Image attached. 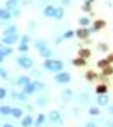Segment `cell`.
Listing matches in <instances>:
<instances>
[{
    "label": "cell",
    "mask_w": 113,
    "mask_h": 127,
    "mask_svg": "<svg viewBox=\"0 0 113 127\" xmlns=\"http://www.w3.org/2000/svg\"><path fill=\"white\" fill-rule=\"evenodd\" d=\"M44 67L46 69L53 72L61 71L63 69V63L61 61H52V60H47L44 63Z\"/></svg>",
    "instance_id": "cell-1"
},
{
    "label": "cell",
    "mask_w": 113,
    "mask_h": 127,
    "mask_svg": "<svg viewBox=\"0 0 113 127\" xmlns=\"http://www.w3.org/2000/svg\"><path fill=\"white\" fill-rule=\"evenodd\" d=\"M18 64L21 67H23L24 69H29V68L33 67L34 62L31 59H29V57L23 56V57H19L18 59Z\"/></svg>",
    "instance_id": "cell-2"
},
{
    "label": "cell",
    "mask_w": 113,
    "mask_h": 127,
    "mask_svg": "<svg viewBox=\"0 0 113 127\" xmlns=\"http://www.w3.org/2000/svg\"><path fill=\"white\" fill-rule=\"evenodd\" d=\"M56 79L61 83H66V82L70 81V75H69L68 73H66V72L59 73L58 75L56 76Z\"/></svg>",
    "instance_id": "cell-3"
},
{
    "label": "cell",
    "mask_w": 113,
    "mask_h": 127,
    "mask_svg": "<svg viewBox=\"0 0 113 127\" xmlns=\"http://www.w3.org/2000/svg\"><path fill=\"white\" fill-rule=\"evenodd\" d=\"M17 40H18V35L16 34V33H14V34H10V35L5 36V38L2 40V43L6 44V45H10V44L16 43Z\"/></svg>",
    "instance_id": "cell-4"
},
{
    "label": "cell",
    "mask_w": 113,
    "mask_h": 127,
    "mask_svg": "<svg viewBox=\"0 0 113 127\" xmlns=\"http://www.w3.org/2000/svg\"><path fill=\"white\" fill-rule=\"evenodd\" d=\"M75 34H77V36L80 39H86L89 35V30L86 29V28H80L77 30Z\"/></svg>",
    "instance_id": "cell-5"
},
{
    "label": "cell",
    "mask_w": 113,
    "mask_h": 127,
    "mask_svg": "<svg viewBox=\"0 0 113 127\" xmlns=\"http://www.w3.org/2000/svg\"><path fill=\"white\" fill-rule=\"evenodd\" d=\"M55 13H56V8L53 6H51V5H48V6H46L44 9V15L46 17H53V16H55Z\"/></svg>",
    "instance_id": "cell-6"
},
{
    "label": "cell",
    "mask_w": 113,
    "mask_h": 127,
    "mask_svg": "<svg viewBox=\"0 0 113 127\" xmlns=\"http://www.w3.org/2000/svg\"><path fill=\"white\" fill-rule=\"evenodd\" d=\"M40 54L45 59H49L51 55V51L46 47H40Z\"/></svg>",
    "instance_id": "cell-7"
},
{
    "label": "cell",
    "mask_w": 113,
    "mask_h": 127,
    "mask_svg": "<svg viewBox=\"0 0 113 127\" xmlns=\"http://www.w3.org/2000/svg\"><path fill=\"white\" fill-rule=\"evenodd\" d=\"M48 118H49L50 121H53V122H56L60 119V113L58 112V110H51L48 115Z\"/></svg>",
    "instance_id": "cell-8"
},
{
    "label": "cell",
    "mask_w": 113,
    "mask_h": 127,
    "mask_svg": "<svg viewBox=\"0 0 113 127\" xmlns=\"http://www.w3.org/2000/svg\"><path fill=\"white\" fill-rule=\"evenodd\" d=\"M108 101H109V97L107 96V95H101V96L98 98V103L100 105H102V106L106 105L108 103Z\"/></svg>",
    "instance_id": "cell-9"
},
{
    "label": "cell",
    "mask_w": 113,
    "mask_h": 127,
    "mask_svg": "<svg viewBox=\"0 0 113 127\" xmlns=\"http://www.w3.org/2000/svg\"><path fill=\"white\" fill-rule=\"evenodd\" d=\"M107 91H108V89H107V87L105 86V84H100V86H98V87H96V89H95L96 94H100V95L106 94Z\"/></svg>",
    "instance_id": "cell-10"
},
{
    "label": "cell",
    "mask_w": 113,
    "mask_h": 127,
    "mask_svg": "<svg viewBox=\"0 0 113 127\" xmlns=\"http://www.w3.org/2000/svg\"><path fill=\"white\" fill-rule=\"evenodd\" d=\"M29 83H30L29 78L26 77V76H22V77H20L18 79V84L19 86H27V84H29Z\"/></svg>",
    "instance_id": "cell-11"
},
{
    "label": "cell",
    "mask_w": 113,
    "mask_h": 127,
    "mask_svg": "<svg viewBox=\"0 0 113 127\" xmlns=\"http://www.w3.org/2000/svg\"><path fill=\"white\" fill-rule=\"evenodd\" d=\"M56 19L58 20H61L63 17H64V9L62 7H58L56 8V13H55V16H53Z\"/></svg>",
    "instance_id": "cell-12"
},
{
    "label": "cell",
    "mask_w": 113,
    "mask_h": 127,
    "mask_svg": "<svg viewBox=\"0 0 113 127\" xmlns=\"http://www.w3.org/2000/svg\"><path fill=\"white\" fill-rule=\"evenodd\" d=\"M31 123H33V118H31L30 116H26L22 121V126L23 127H29L31 125Z\"/></svg>",
    "instance_id": "cell-13"
},
{
    "label": "cell",
    "mask_w": 113,
    "mask_h": 127,
    "mask_svg": "<svg viewBox=\"0 0 113 127\" xmlns=\"http://www.w3.org/2000/svg\"><path fill=\"white\" fill-rule=\"evenodd\" d=\"M72 64L74 66H77V67H81V66H85L86 65V61H85V59L80 57V59H74L72 61Z\"/></svg>",
    "instance_id": "cell-14"
},
{
    "label": "cell",
    "mask_w": 113,
    "mask_h": 127,
    "mask_svg": "<svg viewBox=\"0 0 113 127\" xmlns=\"http://www.w3.org/2000/svg\"><path fill=\"white\" fill-rule=\"evenodd\" d=\"M105 25H106V22L104 20H96L95 22L93 23L94 29H101V28H103Z\"/></svg>",
    "instance_id": "cell-15"
},
{
    "label": "cell",
    "mask_w": 113,
    "mask_h": 127,
    "mask_svg": "<svg viewBox=\"0 0 113 127\" xmlns=\"http://www.w3.org/2000/svg\"><path fill=\"white\" fill-rule=\"evenodd\" d=\"M79 55L82 57V59H87L90 56V50L89 49H81L79 51Z\"/></svg>",
    "instance_id": "cell-16"
},
{
    "label": "cell",
    "mask_w": 113,
    "mask_h": 127,
    "mask_svg": "<svg viewBox=\"0 0 113 127\" xmlns=\"http://www.w3.org/2000/svg\"><path fill=\"white\" fill-rule=\"evenodd\" d=\"M10 52H12V49L10 48H1V51H0V57H1V59H0V61H3V59H4V56H6L7 54H9Z\"/></svg>",
    "instance_id": "cell-17"
},
{
    "label": "cell",
    "mask_w": 113,
    "mask_h": 127,
    "mask_svg": "<svg viewBox=\"0 0 113 127\" xmlns=\"http://www.w3.org/2000/svg\"><path fill=\"white\" fill-rule=\"evenodd\" d=\"M35 87H34V84L33 83H29V84H27V86H25V89H24V92H25V94H27V95H31L34 93V91H35Z\"/></svg>",
    "instance_id": "cell-18"
},
{
    "label": "cell",
    "mask_w": 113,
    "mask_h": 127,
    "mask_svg": "<svg viewBox=\"0 0 113 127\" xmlns=\"http://www.w3.org/2000/svg\"><path fill=\"white\" fill-rule=\"evenodd\" d=\"M0 17H1L2 20H8L10 18V15H9V13L7 12V10L2 8L1 10H0Z\"/></svg>",
    "instance_id": "cell-19"
},
{
    "label": "cell",
    "mask_w": 113,
    "mask_h": 127,
    "mask_svg": "<svg viewBox=\"0 0 113 127\" xmlns=\"http://www.w3.org/2000/svg\"><path fill=\"white\" fill-rule=\"evenodd\" d=\"M0 110H1L2 115H9V114H12L13 108H10L9 106H1Z\"/></svg>",
    "instance_id": "cell-20"
},
{
    "label": "cell",
    "mask_w": 113,
    "mask_h": 127,
    "mask_svg": "<svg viewBox=\"0 0 113 127\" xmlns=\"http://www.w3.org/2000/svg\"><path fill=\"white\" fill-rule=\"evenodd\" d=\"M12 115L15 118H19V117H21V115H22V110H21L20 108H18V107H15V108H13Z\"/></svg>",
    "instance_id": "cell-21"
},
{
    "label": "cell",
    "mask_w": 113,
    "mask_h": 127,
    "mask_svg": "<svg viewBox=\"0 0 113 127\" xmlns=\"http://www.w3.org/2000/svg\"><path fill=\"white\" fill-rule=\"evenodd\" d=\"M44 119H45V116L43 115V114H40L39 117H38V119H37V121H36V123H35V126H36V127H39V126L43 123Z\"/></svg>",
    "instance_id": "cell-22"
},
{
    "label": "cell",
    "mask_w": 113,
    "mask_h": 127,
    "mask_svg": "<svg viewBox=\"0 0 113 127\" xmlns=\"http://www.w3.org/2000/svg\"><path fill=\"white\" fill-rule=\"evenodd\" d=\"M109 61L108 60H101L99 63H98V66L100 67V68H102V69H104V68H106V67H108L109 66Z\"/></svg>",
    "instance_id": "cell-23"
},
{
    "label": "cell",
    "mask_w": 113,
    "mask_h": 127,
    "mask_svg": "<svg viewBox=\"0 0 113 127\" xmlns=\"http://www.w3.org/2000/svg\"><path fill=\"white\" fill-rule=\"evenodd\" d=\"M16 30H17V28H16V26H10V27H8L6 30L4 31V34H6V35L14 34V33L16 32Z\"/></svg>",
    "instance_id": "cell-24"
},
{
    "label": "cell",
    "mask_w": 113,
    "mask_h": 127,
    "mask_svg": "<svg viewBox=\"0 0 113 127\" xmlns=\"http://www.w3.org/2000/svg\"><path fill=\"white\" fill-rule=\"evenodd\" d=\"M112 73H113V68H112L111 66H108V67L104 68V70H103V75H111Z\"/></svg>",
    "instance_id": "cell-25"
},
{
    "label": "cell",
    "mask_w": 113,
    "mask_h": 127,
    "mask_svg": "<svg viewBox=\"0 0 113 127\" xmlns=\"http://www.w3.org/2000/svg\"><path fill=\"white\" fill-rule=\"evenodd\" d=\"M16 7V1L15 0H8L6 2V8L7 9H14Z\"/></svg>",
    "instance_id": "cell-26"
},
{
    "label": "cell",
    "mask_w": 113,
    "mask_h": 127,
    "mask_svg": "<svg viewBox=\"0 0 113 127\" xmlns=\"http://www.w3.org/2000/svg\"><path fill=\"white\" fill-rule=\"evenodd\" d=\"M79 23H80L81 25H83V26H87V25L89 24V19L86 18V17L81 18V19L79 20Z\"/></svg>",
    "instance_id": "cell-27"
},
{
    "label": "cell",
    "mask_w": 113,
    "mask_h": 127,
    "mask_svg": "<svg viewBox=\"0 0 113 127\" xmlns=\"http://www.w3.org/2000/svg\"><path fill=\"white\" fill-rule=\"evenodd\" d=\"M95 77H96V75H95L93 72H87V73H86V78H87L88 80H90V81L93 80Z\"/></svg>",
    "instance_id": "cell-28"
},
{
    "label": "cell",
    "mask_w": 113,
    "mask_h": 127,
    "mask_svg": "<svg viewBox=\"0 0 113 127\" xmlns=\"http://www.w3.org/2000/svg\"><path fill=\"white\" fill-rule=\"evenodd\" d=\"M89 114L92 115V116H95V115H99L100 114V109L96 108V107H91L89 109Z\"/></svg>",
    "instance_id": "cell-29"
},
{
    "label": "cell",
    "mask_w": 113,
    "mask_h": 127,
    "mask_svg": "<svg viewBox=\"0 0 113 127\" xmlns=\"http://www.w3.org/2000/svg\"><path fill=\"white\" fill-rule=\"evenodd\" d=\"M82 8H83L84 12H90V10H91V5H90V3L85 2V4L82 6Z\"/></svg>",
    "instance_id": "cell-30"
},
{
    "label": "cell",
    "mask_w": 113,
    "mask_h": 127,
    "mask_svg": "<svg viewBox=\"0 0 113 127\" xmlns=\"http://www.w3.org/2000/svg\"><path fill=\"white\" fill-rule=\"evenodd\" d=\"M73 34H74V32H73L72 30H68L67 32H65V33H64V38L69 39V38H71V36H73Z\"/></svg>",
    "instance_id": "cell-31"
},
{
    "label": "cell",
    "mask_w": 113,
    "mask_h": 127,
    "mask_svg": "<svg viewBox=\"0 0 113 127\" xmlns=\"http://www.w3.org/2000/svg\"><path fill=\"white\" fill-rule=\"evenodd\" d=\"M33 84H34V87H35L36 90H40V89H42L43 87H44V86H43V84H42L41 82H39V81H35Z\"/></svg>",
    "instance_id": "cell-32"
},
{
    "label": "cell",
    "mask_w": 113,
    "mask_h": 127,
    "mask_svg": "<svg viewBox=\"0 0 113 127\" xmlns=\"http://www.w3.org/2000/svg\"><path fill=\"white\" fill-rule=\"evenodd\" d=\"M29 42V38L27 35H24L22 38V42H21V45H26Z\"/></svg>",
    "instance_id": "cell-33"
},
{
    "label": "cell",
    "mask_w": 113,
    "mask_h": 127,
    "mask_svg": "<svg viewBox=\"0 0 113 127\" xmlns=\"http://www.w3.org/2000/svg\"><path fill=\"white\" fill-rule=\"evenodd\" d=\"M5 95H6V91H5V89L1 88V89H0V98L3 99L5 97Z\"/></svg>",
    "instance_id": "cell-34"
},
{
    "label": "cell",
    "mask_w": 113,
    "mask_h": 127,
    "mask_svg": "<svg viewBox=\"0 0 113 127\" xmlns=\"http://www.w3.org/2000/svg\"><path fill=\"white\" fill-rule=\"evenodd\" d=\"M28 46L27 45H20L19 46V51H27Z\"/></svg>",
    "instance_id": "cell-35"
},
{
    "label": "cell",
    "mask_w": 113,
    "mask_h": 127,
    "mask_svg": "<svg viewBox=\"0 0 113 127\" xmlns=\"http://www.w3.org/2000/svg\"><path fill=\"white\" fill-rule=\"evenodd\" d=\"M86 127H98L94 123H92V122H89V123H87L86 124Z\"/></svg>",
    "instance_id": "cell-36"
},
{
    "label": "cell",
    "mask_w": 113,
    "mask_h": 127,
    "mask_svg": "<svg viewBox=\"0 0 113 127\" xmlns=\"http://www.w3.org/2000/svg\"><path fill=\"white\" fill-rule=\"evenodd\" d=\"M105 127H113V122H112V121H109V122H107Z\"/></svg>",
    "instance_id": "cell-37"
},
{
    "label": "cell",
    "mask_w": 113,
    "mask_h": 127,
    "mask_svg": "<svg viewBox=\"0 0 113 127\" xmlns=\"http://www.w3.org/2000/svg\"><path fill=\"white\" fill-rule=\"evenodd\" d=\"M1 77L6 78V72H4V70H2V69H1Z\"/></svg>",
    "instance_id": "cell-38"
},
{
    "label": "cell",
    "mask_w": 113,
    "mask_h": 127,
    "mask_svg": "<svg viewBox=\"0 0 113 127\" xmlns=\"http://www.w3.org/2000/svg\"><path fill=\"white\" fill-rule=\"evenodd\" d=\"M108 61H109V62H113V54H110V55L108 56Z\"/></svg>",
    "instance_id": "cell-39"
},
{
    "label": "cell",
    "mask_w": 113,
    "mask_h": 127,
    "mask_svg": "<svg viewBox=\"0 0 113 127\" xmlns=\"http://www.w3.org/2000/svg\"><path fill=\"white\" fill-rule=\"evenodd\" d=\"M62 3L67 5V4H69V0H62Z\"/></svg>",
    "instance_id": "cell-40"
},
{
    "label": "cell",
    "mask_w": 113,
    "mask_h": 127,
    "mask_svg": "<svg viewBox=\"0 0 113 127\" xmlns=\"http://www.w3.org/2000/svg\"><path fill=\"white\" fill-rule=\"evenodd\" d=\"M100 47H103V49H104V51H106V50H107V46H105L104 44H101V45H100Z\"/></svg>",
    "instance_id": "cell-41"
},
{
    "label": "cell",
    "mask_w": 113,
    "mask_h": 127,
    "mask_svg": "<svg viewBox=\"0 0 113 127\" xmlns=\"http://www.w3.org/2000/svg\"><path fill=\"white\" fill-rule=\"evenodd\" d=\"M108 112H109L110 114H113V106H111V107L108 108Z\"/></svg>",
    "instance_id": "cell-42"
},
{
    "label": "cell",
    "mask_w": 113,
    "mask_h": 127,
    "mask_svg": "<svg viewBox=\"0 0 113 127\" xmlns=\"http://www.w3.org/2000/svg\"><path fill=\"white\" fill-rule=\"evenodd\" d=\"M3 127H14L13 125H10V124H4Z\"/></svg>",
    "instance_id": "cell-43"
},
{
    "label": "cell",
    "mask_w": 113,
    "mask_h": 127,
    "mask_svg": "<svg viewBox=\"0 0 113 127\" xmlns=\"http://www.w3.org/2000/svg\"><path fill=\"white\" fill-rule=\"evenodd\" d=\"M93 1H94V0H85V2H87V3H91Z\"/></svg>",
    "instance_id": "cell-44"
},
{
    "label": "cell",
    "mask_w": 113,
    "mask_h": 127,
    "mask_svg": "<svg viewBox=\"0 0 113 127\" xmlns=\"http://www.w3.org/2000/svg\"><path fill=\"white\" fill-rule=\"evenodd\" d=\"M15 1H17V0H15Z\"/></svg>",
    "instance_id": "cell-45"
}]
</instances>
